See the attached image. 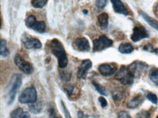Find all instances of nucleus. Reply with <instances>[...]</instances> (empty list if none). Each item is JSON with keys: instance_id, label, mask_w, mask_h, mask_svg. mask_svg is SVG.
Returning a JSON list of instances; mask_svg holds the SVG:
<instances>
[{"instance_id": "obj_1", "label": "nucleus", "mask_w": 158, "mask_h": 118, "mask_svg": "<svg viewBox=\"0 0 158 118\" xmlns=\"http://www.w3.org/2000/svg\"><path fill=\"white\" fill-rule=\"evenodd\" d=\"M50 50L58 59V66L64 69L68 65V58L66 50L60 40L53 39L50 42Z\"/></svg>"}, {"instance_id": "obj_2", "label": "nucleus", "mask_w": 158, "mask_h": 118, "mask_svg": "<svg viewBox=\"0 0 158 118\" xmlns=\"http://www.w3.org/2000/svg\"><path fill=\"white\" fill-rule=\"evenodd\" d=\"M37 100V92L34 87L26 88L19 95L18 101L21 103H34Z\"/></svg>"}, {"instance_id": "obj_3", "label": "nucleus", "mask_w": 158, "mask_h": 118, "mask_svg": "<svg viewBox=\"0 0 158 118\" xmlns=\"http://www.w3.org/2000/svg\"><path fill=\"white\" fill-rule=\"evenodd\" d=\"M114 78L122 83L123 85H127L132 84L133 82V78L134 77L130 73L127 66H122L118 72L116 73Z\"/></svg>"}, {"instance_id": "obj_4", "label": "nucleus", "mask_w": 158, "mask_h": 118, "mask_svg": "<svg viewBox=\"0 0 158 118\" xmlns=\"http://www.w3.org/2000/svg\"><path fill=\"white\" fill-rule=\"evenodd\" d=\"M147 68L148 65L147 64L142 61H135L127 66L130 73L135 78L140 77L143 74V72L147 70Z\"/></svg>"}, {"instance_id": "obj_5", "label": "nucleus", "mask_w": 158, "mask_h": 118, "mask_svg": "<svg viewBox=\"0 0 158 118\" xmlns=\"http://www.w3.org/2000/svg\"><path fill=\"white\" fill-rule=\"evenodd\" d=\"M26 26L28 28H31L38 33H43L45 32L46 25L44 21H36L34 15H29L26 19Z\"/></svg>"}, {"instance_id": "obj_6", "label": "nucleus", "mask_w": 158, "mask_h": 118, "mask_svg": "<svg viewBox=\"0 0 158 118\" xmlns=\"http://www.w3.org/2000/svg\"><path fill=\"white\" fill-rule=\"evenodd\" d=\"M93 43H94V48H93L94 52H101L112 45L113 41L106 36L102 35L97 40H95Z\"/></svg>"}, {"instance_id": "obj_7", "label": "nucleus", "mask_w": 158, "mask_h": 118, "mask_svg": "<svg viewBox=\"0 0 158 118\" xmlns=\"http://www.w3.org/2000/svg\"><path fill=\"white\" fill-rule=\"evenodd\" d=\"M15 63L19 70L22 71L26 74H31L34 72V68L31 64L29 62L26 61L23 58H21L19 55H16L15 56Z\"/></svg>"}, {"instance_id": "obj_8", "label": "nucleus", "mask_w": 158, "mask_h": 118, "mask_svg": "<svg viewBox=\"0 0 158 118\" xmlns=\"http://www.w3.org/2000/svg\"><path fill=\"white\" fill-rule=\"evenodd\" d=\"M21 83L22 80L21 75L15 74L13 77V83H12L10 91L9 93V99H8V103H9V104H11V103L14 101V100H15L16 93H17L19 87H21Z\"/></svg>"}, {"instance_id": "obj_9", "label": "nucleus", "mask_w": 158, "mask_h": 118, "mask_svg": "<svg viewBox=\"0 0 158 118\" xmlns=\"http://www.w3.org/2000/svg\"><path fill=\"white\" fill-rule=\"evenodd\" d=\"M133 34L131 35V40L134 42H137L143 39L149 37V34L146 28L143 26H136L133 28Z\"/></svg>"}, {"instance_id": "obj_10", "label": "nucleus", "mask_w": 158, "mask_h": 118, "mask_svg": "<svg viewBox=\"0 0 158 118\" xmlns=\"http://www.w3.org/2000/svg\"><path fill=\"white\" fill-rule=\"evenodd\" d=\"M73 48L80 52H88L90 49L88 40L85 37L77 39L73 43Z\"/></svg>"}, {"instance_id": "obj_11", "label": "nucleus", "mask_w": 158, "mask_h": 118, "mask_svg": "<svg viewBox=\"0 0 158 118\" xmlns=\"http://www.w3.org/2000/svg\"><path fill=\"white\" fill-rule=\"evenodd\" d=\"M92 67V62L89 59L83 60L78 68V72L77 76L79 79H85L88 70Z\"/></svg>"}, {"instance_id": "obj_12", "label": "nucleus", "mask_w": 158, "mask_h": 118, "mask_svg": "<svg viewBox=\"0 0 158 118\" xmlns=\"http://www.w3.org/2000/svg\"><path fill=\"white\" fill-rule=\"evenodd\" d=\"M117 66L114 64H104L98 67V72L104 77L111 76L116 72Z\"/></svg>"}, {"instance_id": "obj_13", "label": "nucleus", "mask_w": 158, "mask_h": 118, "mask_svg": "<svg viewBox=\"0 0 158 118\" xmlns=\"http://www.w3.org/2000/svg\"><path fill=\"white\" fill-rule=\"evenodd\" d=\"M111 2L112 4L115 13L125 15H128V11L121 0H111Z\"/></svg>"}, {"instance_id": "obj_14", "label": "nucleus", "mask_w": 158, "mask_h": 118, "mask_svg": "<svg viewBox=\"0 0 158 118\" xmlns=\"http://www.w3.org/2000/svg\"><path fill=\"white\" fill-rule=\"evenodd\" d=\"M23 45L26 49H40L42 48V43L39 40L35 38H26L23 40Z\"/></svg>"}, {"instance_id": "obj_15", "label": "nucleus", "mask_w": 158, "mask_h": 118, "mask_svg": "<svg viewBox=\"0 0 158 118\" xmlns=\"http://www.w3.org/2000/svg\"><path fill=\"white\" fill-rule=\"evenodd\" d=\"M143 101V95L139 94L133 98V99H131V100L127 103V107L128 108V109H135V108L138 107L139 105L141 104Z\"/></svg>"}, {"instance_id": "obj_16", "label": "nucleus", "mask_w": 158, "mask_h": 118, "mask_svg": "<svg viewBox=\"0 0 158 118\" xmlns=\"http://www.w3.org/2000/svg\"><path fill=\"white\" fill-rule=\"evenodd\" d=\"M109 15L107 13H103L98 16V22L101 29L104 30L108 27Z\"/></svg>"}, {"instance_id": "obj_17", "label": "nucleus", "mask_w": 158, "mask_h": 118, "mask_svg": "<svg viewBox=\"0 0 158 118\" xmlns=\"http://www.w3.org/2000/svg\"><path fill=\"white\" fill-rule=\"evenodd\" d=\"M11 118H31L29 113L23 111L21 108H18L11 113Z\"/></svg>"}, {"instance_id": "obj_18", "label": "nucleus", "mask_w": 158, "mask_h": 118, "mask_svg": "<svg viewBox=\"0 0 158 118\" xmlns=\"http://www.w3.org/2000/svg\"><path fill=\"white\" fill-rule=\"evenodd\" d=\"M141 15L142 16L143 19H144L145 21L152 26V27H153L154 28H155L157 31H158V21L157 20L151 18L150 16L148 15L147 13H144V12H141Z\"/></svg>"}, {"instance_id": "obj_19", "label": "nucleus", "mask_w": 158, "mask_h": 118, "mask_svg": "<svg viewBox=\"0 0 158 118\" xmlns=\"http://www.w3.org/2000/svg\"><path fill=\"white\" fill-rule=\"evenodd\" d=\"M119 51L124 54H129L133 51V47L130 43L121 44L119 47Z\"/></svg>"}, {"instance_id": "obj_20", "label": "nucleus", "mask_w": 158, "mask_h": 118, "mask_svg": "<svg viewBox=\"0 0 158 118\" xmlns=\"http://www.w3.org/2000/svg\"><path fill=\"white\" fill-rule=\"evenodd\" d=\"M6 44H7V42L5 40H1V42H0V53L2 57H7L10 54V51L7 48Z\"/></svg>"}, {"instance_id": "obj_21", "label": "nucleus", "mask_w": 158, "mask_h": 118, "mask_svg": "<svg viewBox=\"0 0 158 118\" xmlns=\"http://www.w3.org/2000/svg\"><path fill=\"white\" fill-rule=\"evenodd\" d=\"M149 78L155 85H158V69L154 68L149 72Z\"/></svg>"}, {"instance_id": "obj_22", "label": "nucleus", "mask_w": 158, "mask_h": 118, "mask_svg": "<svg viewBox=\"0 0 158 118\" xmlns=\"http://www.w3.org/2000/svg\"><path fill=\"white\" fill-rule=\"evenodd\" d=\"M29 109L32 113L38 114L41 112L42 109V106L41 104V103H34L29 106Z\"/></svg>"}, {"instance_id": "obj_23", "label": "nucleus", "mask_w": 158, "mask_h": 118, "mask_svg": "<svg viewBox=\"0 0 158 118\" xmlns=\"http://www.w3.org/2000/svg\"><path fill=\"white\" fill-rule=\"evenodd\" d=\"M47 2L48 0H31V5L35 8H42Z\"/></svg>"}, {"instance_id": "obj_24", "label": "nucleus", "mask_w": 158, "mask_h": 118, "mask_svg": "<svg viewBox=\"0 0 158 118\" xmlns=\"http://www.w3.org/2000/svg\"><path fill=\"white\" fill-rule=\"evenodd\" d=\"M93 85H94L95 87H96V91H98V93H100L101 95H108L106 88H105L104 87H103L102 85H99L98 83H96V82H93Z\"/></svg>"}, {"instance_id": "obj_25", "label": "nucleus", "mask_w": 158, "mask_h": 118, "mask_svg": "<svg viewBox=\"0 0 158 118\" xmlns=\"http://www.w3.org/2000/svg\"><path fill=\"white\" fill-rule=\"evenodd\" d=\"M113 99L116 101H121L124 96V93L121 91H114L112 93Z\"/></svg>"}, {"instance_id": "obj_26", "label": "nucleus", "mask_w": 158, "mask_h": 118, "mask_svg": "<svg viewBox=\"0 0 158 118\" xmlns=\"http://www.w3.org/2000/svg\"><path fill=\"white\" fill-rule=\"evenodd\" d=\"M64 91L66 92V93H67L69 96H71V95H72L73 91H74V85L72 84H66V85H64Z\"/></svg>"}, {"instance_id": "obj_27", "label": "nucleus", "mask_w": 158, "mask_h": 118, "mask_svg": "<svg viewBox=\"0 0 158 118\" xmlns=\"http://www.w3.org/2000/svg\"><path fill=\"white\" fill-rule=\"evenodd\" d=\"M147 98L151 102H152L154 104H157V96L155 93H148V94L147 95Z\"/></svg>"}, {"instance_id": "obj_28", "label": "nucleus", "mask_w": 158, "mask_h": 118, "mask_svg": "<svg viewBox=\"0 0 158 118\" xmlns=\"http://www.w3.org/2000/svg\"><path fill=\"white\" fill-rule=\"evenodd\" d=\"M149 116H150V114H149V112L142 110L137 114L135 118H149Z\"/></svg>"}, {"instance_id": "obj_29", "label": "nucleus", "mask_w": 158, "mask_h": 118, "mask_svg": "<svg viewBox=\"0 0 158 118\" xmlns=\"http://www.w3.org/2000/svg\"><path fill=\"white\" fill-rule=\"evenodd\" d=\"M107 1L106 0H97L96 1V7L98 9H103L106 5Z\"/></svg>"}, {"instance_id": "obj_30", "label": "nucleus", "mask_w": 158, "mask_h": 118, "mask_svg": "<svg viewBox=\"0 0 158 118\" xmlns=\"http://www.w3.org/2000/svg\"><path fill=\"white\" fill-rule=\"evenodd\" d=\"M117 118H132L128 113L125 111H121L118 113Z\"/></svg>"}, {"instance_id": "obj_31", "label": "nucleus", "mask_w": 158, "mask_h": 118, "mask_svg": "<svg viewBox=\"0 0 158 118\" xmlns=\"http://www.w3.org/2000/svg\"><path fill=\"white\" fill-rule=\"evenodd\" d=\"M61 106H62V109H63V111H64L65 117H66V118H72V116L70 115L68 109H66V106L64 105V102H63V101H61Z\"/></svg>"}, {"instance_id": "obj_32", "label": "nucleus", "mask_w": 158, "mask_h": 118, "mask_svg": "<svg viewBox=\"0 0 158 118\" xmlns=\"http://www.w3.org/2000/svg\"><path fill=\"white\" fill-rule=\"evenodd\" d=\"M98 101L99 102H100L101 107L103 108H106L107 107V105H108V103H107V101L106 99H105V98H104L103 96H101L98 98Z\"/></svg>"}, {"instance_id": "obj_33", "label": "nucleus", "mask_w": 158, "mask_h": 118, "mask_svg": "<svg viewBox=\"0 0 158 118\" xmlns=\"http://www.w3.org/2000/svg\"><path fill=\"white\" fill-rule=\"evenodd\" d=\"M70 78H71V74H69L67 72L64 73V74L61 75V79L64 81H66V82H67V81L69 80Z\"/></svg>"}, {"instance_id": "obj_34", "label": "nucleus", "mask_w": 158, "mask_h": 118, "mask_svg": "<svg viewBox=\"0 0 158 118\" xmlns=\"http://www.w3.org/2000/svg\"><path fill=\"white\" fill-rule=\"evenodd\" d=\"M49 118H58L57 116H56V113H55L54 110L52 109H50V117Z\"/></svg>"}, {"instance_id": "obj_35", "label": "nucleus", "mask_w": 158, "mask_h": 118, "mask_svg": "<svg viewBox=\"0 0 158 118\" xmlns=\"http://www.w3.org/2000/svg\"><path fill=\"white\" fill-rule=\"evenodd\" d=\"M156 11L158 13V3L157 4V5H156Z\"/></svg>"}, {"instance_id": "obj_36", "label": "nucleus", "mask_w": 158, "mask_h": 118, "mask_svg": "<svg viewBox=\"0 0 158 118\" xmlns=\"http://www.w3.org/2000/svg\"><path fill=\"white\" fill-rule=\"evenodd\" d=\"M157 118H158V116H157Z\"/></svg>"}]
</instances>
